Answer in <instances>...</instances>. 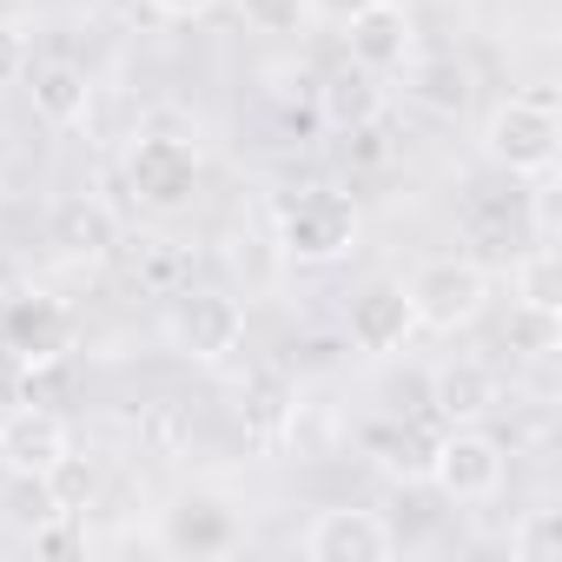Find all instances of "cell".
<instances>
[{
    "instance_id": "cell-8",
    "label": "cell",
    "mask_w": 562,
    "mask_h": 562,
    "mask_svg": "<svg viewBox=\"0 0 562 562\" xmlns=\"http://www.w3.org/2000/svg\"><path fill=\"white\" fill-rule=\"evenodd\" d=\"M345 54L364 74H404L417 60V21L404 0H364L345 14Z\"/></svg>"
},
{
    "instance_id": "cell-27",
    "label": "cell",
    "mask_w": 562,
    "mask_h": 562,
    "mask_svg": "<svg viewBox=\"0 0 562 562\" xmlns=\"http://www.w3.org/2000/svg\"><path fill=\"white\" fill-rule=\"evenodd\" d=\"M212 8H218V0H153V14H166V21H199Z\"/></svg>"
},
{
    "instance_id": "cell-13",
    "label": "cell",
    "mask_w": 562,
    "mask_h": 562,
    "mask_svg": "<svg viewBox=\"0 0 562 562\" xmlns=\"http://www.w3.org/2000/svg\"><path fill=\"white\" fill-rule=\"evenodd\" d=\"M27 93H34V113H41L47 126H80V120L93 113V80H87V67H74V60H41V67H27Z\"/></svg>"
},
{
    "instance_id": "cell-21",
    "label": "cell",
    "mask_w": 562,
    "mask_h": 562,
    "mask_svg": "<svg viewBox=\"0 0 562 562\" xmlns=\"http://www.w3.org/2000/svg\"><path fill=\"white\" fill-rule=\"evenodd\" d=\"M312 0H238V21L251 27V34H271V41H292V34H305L312 27Z\"/></svg>"
},
{
    "instance_id": "cell-5",
    "label": "cell",
    "mask_w": 562,
    "mask_h": 562,
    "mask_svg": "<svg viewBox=\"0 0 562 562\" xmlns=\"http://www.w3.org/2000/svg\"><path fill=\"white\" fill-rule=\"evenodd\" d=\"M166 345L186 364H225L245 345V305L225 292H179L166 305Z\"/></svg>"
},
{
    "instance_id": "cell-17",
    "label": "cell",
    "mask_w": 562,
    "mask_h": 562,
    "mask_svg": "<svg viewBox=\"0 0 562 562\" xmlns=\"http://www.w3.org/2000/svg\"><path fill=\"white\" fill-rule=\"evenodd\" d=\"M430 397H437V411H443L450 424H476V417L496 404V378H490L483 364H450V371H437Z\"/></svg>"
},
{
    "instance_id": "cell-23",
    "label": "cell",
    "mask_w": 562,
    "mask_h": 562,
    "mask_svg": "<svg viewBox=\"0 0 562 562\" xmlns=\"http://www.w3.org/2000/svg\"><path fill=\"white\" fill-rule=\"evenodd\" d=\"M371 450H378V463L391 470V476H424L430 470V443L424 437H397V430H371Z\"/></svg>"
},
{
    "instance_id": "cell-12",
    "label": "cell",
    "mask_w": 562,
    "mask_h": 562,
    "mask_svg": "<svg viewBox=\"0 0 562 562\" xmlns=\"http://www.w3.org/2000/svg\"><path fill=\"white\" fill-rule=\"evenodd\" d=\"M67 424L54 411H8L0 417V463H8L14 476H41L60 450H67Z\"/></svg>"
},
{
    "instance_id": "cell-18",
    "label": "cell",
    "mask_w": 562,
    "mask_h": 562,
    "mask_svg": "<svg viewBox=\"0 0 562 562\" xmlns=\"http://www.w3.org/2000/svg\"><path fill=\"white\" fill-rule=\"evenodd\" d=\"M238 417L258 430V437H278L292 424V384L278 378V371H251L245 384H238Z\"/></svg>"
},
{
    "instance_id": "cell-26",
    "label": "cell",
    "mask_w": 562,
    "mask_h": 562,
    "mask_svg": "<svg viewBox=\"0 0 562 562\" xmlns=\"http://www.w3.org/2000/svg\"><path fill=\"white\" fill-rule=\"evenodd\" d=\"M21 74H27V41H21V27L0 21V87H14Z\"/></svg>"
},
{
    "instance_id": "cell-6",
    "label": "cell",
    "mask_w": 562,
    "mask_h": 562,
    "mask_svg": "<svg viewBox=\"0 0 562 562\" xmlns=\"http://www.w3.org/2000/svg\"><path fill=\"white\" fill-rule=\"evenodd\" d=\"M450 503H490L496 490H503V476H509V457H503V443L490 437V430H476V424H457V430H443L437 443H430V470H424Z\"/></svg>"
},
{
    "instance_id": "cell-9",
    "label": "cell",
    "mask_w": 562,
    "mask_h": 562,
    "mask_svg": "<svg viewBox=\"0 0 562 562\" xmlns=\"http://www.w3.org/2000/svg\"><path fill=\"white\" fill-rule=\"evenodd\" d=\"M345 331L364 358H391L417 338V312H411V292L397 285V278H371L364 292H351L345 305Z\"/></svg>"
},
{
    "instance_id": "cell-25",
    "label": "cell",
    "mask_w": 562,
    "mask_h": 562,
    "mask_svg": "<svg viewBox=\"0 0 562 562\" xmlns=\"http://www.w3.org/2000/svg\"><path fill=\"white\" fill-rule=\"evenodd\" d=\"M60 509H54V496H47V483L41 476H21V490H14V522L21 529H41V522H54Z\"/></svg>"
},
{
    "instance_id": "cell-7",
    "label": "cell",
    "mask_w": 562,
    "mask_h": 562,
    "mask_svg": "<svg viewBox=\"0 0 562 562\" xmlns=\"http://www.w3.org/2000/svg\"><path fill=\"white\" fill-rule=\"evenodd\" d=\"M0 351L21 371H54L74 351V312L47 292H21L0 305Z\"/></svg>"
},
{
    "instance_id": "cell-20",
    "label": "cell",
    "mask_w": 562,
    "mask_h": 562,
    "mask_svg": "<svg viewBox=\"0 0 562 562\" xmlns=\"http://www.w3.org/2000/svg\"><path fill=\"white\" fill-rule=\"evenodd\" d=\"M411 80H417L411 93L437 113H463V100H470V74L457 60H411Z\"/></svg>"
},
{
    "instance_id": "cell-2",
    "label": "cell",
    "mask_w": 562,
    "mask_h": 562,
    "mask_svg": "<svg viewBox=\"0 0 562 562\" xmlns=\"http://www.w3.org/2000/svg\"><path fill=\"white\" fill-rule=\"evenodd\" d=\"M271 232L292 265H338L358 245V205L331 186H305L271 205Z\"/></svg>"
},
{
    "instance_id": "cell-3",
    "label": "cell",
    "mask_w": 562,
    "mask_h": 562,
    "mask_svg": "<svg viewBox=\"0 0 562 562\" xmlns=\"http://www.w3.org/2000/svg\"><path fill=\"white\" fill-rule=\"evenodd\" d=\"M411 312H417V325L424 331H470L476 318H483V305H490V271L476 265V258H424L417 271H411Z\"/></svg>"
},
{
    "instance_id": "cell-22",
    "label": "cell",
    "mask_w": 562,
    "mask_h": 562,
    "mask_svg": "<svg viewBox=\"0 0 562 562\" xmlns=\"http://www.w3.org/2000/svg\"><path fill=\"white\" fill-rule=\"evenodd\" d=\"M516 299L562 312V292H555V245H549V238H536V245L516 258Z\"/></svg>"
},
{
    "instance_id": "cell-11",
    "label": "cell",
    "mask_w": 562,
    "mask_h": 562,
    "mask_svg": "<svg viewBox=\"0 0 562 562\" xmlns=\"http://www.w3.org/2000/svg\"><path fill=\"white\" fill-rule=\"evenodd\" d=\"M391 549H397V536H391V522L378 509H325L305 529L312 562H384Z\"/></svg>"
},
{
    "instance_id": "cell-14",
    "label": "cell",
    "mask_w": 562,
    "mask_h": 562,
    "mask_svg": "<svg viewBox=\"0 0 562 562\" xmlns=\"http://www.w3.org/2000/svg\"><path fill=\"white\" fill-rule=\"evenodd\" d=\"M238 542V516L225 503H179L166 516V549L179 555H225Z\"/></svg>"
},
{
    "instance_id": "cell-19",
    "label": "cell",
    "mask_w": 562,
    "mask_h": 562,
    "mask_svg": "<svg viewBox=\"0 0 562 562\" xmlns=\"http://www.w3.org/2000/svg\"><path fill=\"white\" fill-rule=\"evenodd\" d=\"M503 351L509 358H549V351H562V312L516 299L509 305V325H503Z\"/></svg>"
},
{
    "instance_id": "cell-16",
    "label": "cell",
    "mask_w": 562,
    "mask_h": 562,
    "mask_svg": "<svg viewBox=\"0 0 562 562\" xmlns=\"http://www.w3.org/2000/svg\"><path fill=\"white\" fill-rule=\"evenodd\" d=\"M318 113H325L331 126H371V120L384 113V87H378V74H364V67H338V74L318 87Z\"/></svg>"
},
{
    "instance_id": "cell-24",
    "label": "cell",
    "mask_w": 562,
    "mask_h": 562,
    "mask_svg": "<svg viewBox=\"0 0 562 562\" xmlns=\"http://www.w3.org/2000/svg\"><path fill=\"white\" fill-rule=\"evenodd\" d=\"M509 549H516L522 562H555V549H562V516H555V509H536V516L509 536Z\"/></svg>"
},
{
    "instance_id": "cell-10",
    "label": "cell",
    "mask_w": 562,
    "mask_h": 562,
    "mask_svg": "<svg viewBox=\"0 0 562 562\" xmlns=\"http://www.w3.org/2000/svg\"><path fill=\"white\" fill-rule=\"evenodd\" d=\"M47 245L60 258H74V265H100L120 245V212L106 199H93V192H67L47 212Z\"/></svg>"
},
{
    "instance_id": "cell-4",
    "label": "cell",
    "mask_w": 562,
    "mask_h": 562,
    "mask_svg": "<svg viewBox=\"0 0 562 562\" xmlns=\"http://www.w3.org/2000/svg\"><path fill=\"white\" fill-rule=\"evenodd\" d=\"M199 172H205V159H199V146L179 139V133H146V139H133V153H126V186H133V199H139L146 212H179V205H192Z\"/></svg>"
},
{
    "instance_id": "cell-29",
    "label": "cell",
    "mask_w": 562,
    "mask_h": 562,
    "mask_svg": "<svg viewBox=\"0 0 562 562\" xmlns=\"http://www.w3.org/2000/svg\"><path fill=\"white\" fill-rule=\"evenodd\" d=\"M0 417H8V411H0Z\"/></svg>"
},
{
    "instance_id": "cell-15",
    "label": "cell",
    "mask_w": 562,
    "mask_h": 562,
    "mask_svg": "<svg viewBox=\"0 0 562 562\" xmlns=\"http://www.w3.org/2000/svg\"><path fill=\"white\" fill-rule=\"evenodd\" d=\"M41 483H47V496H54L60 516H87V509L100 503V490H106V470H100V457H87V450L67 443V450L41 470Z\"/></svg>"
},
{
    "instance_id": "cell-1",
    "label": "cell",
    "mask_w": 562,
    "mask_h": 562,
    "mask_svg": "<svg viewBox=\"0 0 562 562\" xmlns=\"http://www.w3.org/2000/svg\"><path fill=\"white\" fill-rule=\"evenodd\" d=\"M483 159L503 166L509 179H549L555 172V146H562V120H555V93H509L483 113L476 133Z\"/></svg>"
},
{
    "instance_id": "cell-28",
    "label": "cell",
    "mask_w": 562,
    "mask_h": 562,
    "mask_svg": "<svg viewBox=\"0 0 562 562\" xmlns=\"http://www.w3.org/2000/svg\"><path fill=\"white\" fill-rule=\"evenodd\" d=\"M312 8H331V14H338V21H345V14H351V8H364V0H312Z\"/></svg>"
}]
</instances>
